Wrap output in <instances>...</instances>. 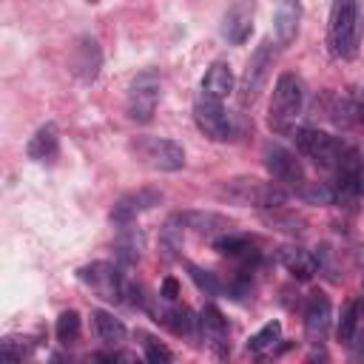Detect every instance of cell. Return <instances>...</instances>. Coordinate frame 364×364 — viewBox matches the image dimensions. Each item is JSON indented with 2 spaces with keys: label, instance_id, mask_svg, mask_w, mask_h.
I'll list each match as a JSON object with an SVG mask.
<instances>
[{
  "label": "cell",
  "instance_id": "cell-1",
  "mask_svg": "<svg viewBox=\"0 0 364 364\" xmlns=\"http://www.w3.org/2000/svg\"><path fill=\"white\" fill-rule=\"evenodd\" d=\"M304 105V82L301 77H296L293 71L279 74L276 85H273V100L267 108V125L276 134H290L299 114Z\"/></svg>",
  "mask_w": 364,
  "mask_h": 364
},
{
  "label": "cell",
  "instance_id": "cell-2",
  "mask_svg": "<svg viewBox=\"0 0 364 364\" xmlns=\"http://www.w3.org/2000/svg\"><path fill=\"white\" fill-rule=\"evenodd\" d=\"M358 3L355 0H333L330 23H327V46L338 60H350L358 48Z\"/></svg>",
  "mask_w": 364,
  "mask_h": 364
},
{
  "label": "cell",
  "instance_id": "cell-3",
  "mask_svg": "<svg viewBox=\"0 0 364 364\" xmlns=\"http://www.w3.org/2000/svg\"><path fill=\"white\" fill-rule=\"evenodd\" d=\"M219 196L233 205H253L262 210L282 208L287 202V191L279 182H259V179H230L219 188Z\"/></svg>",
  "mask_w": 364,
  "mask_h": 364
},
{
  "label": "cell",
  "instance_id": "cell-4",
  "mask_svg": "<svg viewBox=\"0 0 364 364\" xmlns=\"http://www.w3.org/2000/svg\"><path fill=\"white\" fill-rule=\"evenodd\" d=\"M293 142H296V151L304 159H310L316 168L330 171V173L336 171V165L341 162L344 148H347V142H341L338 136H330V134H324L318 128H296L293 131Z\"/></svg>",
  "mask_w": 364,
  "mask_h": 364
},
{
  "label": "cell",
  "instance_id": "cell-5",
  "mask_svg": "<svg viewBox=\"0 0 364 364\" xmlns=\"http://www.w3.org/2000/svg\"><path fill=\"white\" fill-rule=\"evenodd\" d=\"M128 148L136 156V162L151 168V171L173 173V171L185 168V148L179 142H173V139H165V136H136V139H131Z\"/></svg>",
  "mask_w": 364,
  "mask_h": 364
},
{
  "label": "cell",
  "instance_id": "cell-6",
  "mask_svg": "<svg viewBox=\"0 0 364 364\" xmlns=\"http://www.w3.org/2000/svg\"><path fill=\"white\" fill-rule=\"evenodd\" d=\"M156 105H159V71L145 68L128 85V100H125L128 119L139 122V125H148L156 114Z\"/></svg>",
  "mask_w": 364,
  "mask_h": 364
},
{
  "label": "cell",
  "instance_id": "cell-7",
  "mask_svg": "<svg viewBox=\"0 0 364 364\" xmlns=\"http://www.w3.org/2000/svg\"><path fill=\"white\" fill-rule=\"evenodd\" d=\"M77 276H80V282H82L85 287H91L102 301H111V304L125 301L128 279L122 276V270H119L117 264H111V262H91V264L80 267Z\"/></svg>",
  "mask_w": 364,
  "mask_h": 364
},
{
  "label": "cell",
  "instance_id": "cell-8",
  "mask_svg": "<svg viewBox=\"0 0 364 364\" xmlns=\"http://www.w3.org/2000/svg\"><path fill=\"white\" fill-rule=\"evenodd\" d=\"M270 65H273V46L270 40H262L256 46V51L250 54L247 65H245V74H242V82H239V105L247 108L259 100L262 88H264V80L270 74Z\"/></svg>",
  "mask_w": 364,
  "mask_h": 364
},
{
  "label": "cell",
  "instance_id": "cell-9",
  "mask_svg": "<svg viewBox=\"0 0 364 364\" xmlns=\"http://www.w3.org/2000/svg\"><path fill=\"white\" fill-rule=\"evenodd\" d=\"M330 185L336 191V202H341V205H353L361 196V191H364V171H361V154L353 145L344 148V156L336 165Z\"/></svg>",
  "mask_w": 364,
  "mask_h": 364
},
{
  "label": "cell",
  "instance_id": "cell-10",
  "mask_svg": "<svg viewBox=\"0 0 364 364\" xmlns=\"http://www.w3.org/2000/svg\"><path fill=\"white\" fill-rule=\"evenodd\" d=\"M264 168L270 171V176L279 182V185H284V188H293V191H301L304 188V165H301V159L293 154V151H287L284 145H276V142H267L264 145Z\"/></svg>",
  "mask_w": 364,
  "mask_h": 364
},
{
  "label": "cell",
  "instance_id": "cell-11",
  "mask_svg": "<svg viewBox=\"0 0 364 364\" xmlns=\"http://www.w3.org/2000/svg\"><path fill=\"white\" fill-rule=\"evenodd\" d=\"M193 119H196V128L213 142H225L230 136V119L222 108V100H213V97L202 94L193 102Z\"/></svg>",
  "mask_w": 364,
  "mask_h": 364
},
{
  "label": "cell",
  "instance_id": "cell-12",
  "mask_svg": "<svg viewBox=\"0 0 364 364\" xmlns=\"http://www.w3.org/2000/svg\"><path fill=\"white\" fill-rule=\"evenodd\" d=\"M162 202V191L156 188H136V191H128L125 196H119L111 208V222L114 225H131L136 216H142L145 210L156 208Z\"/></svg>",
  "mask_w": 364,
  "mask_h": 364
},
{
  "label": "cell",
  "instance_id": "cell-13",
  "mask_svg": "<svg viewBox=\"0 0 364 364\" xmlns=\"http://www.w3.org/2000/svg\"><path fill=\"white\" fill-rule=\"evenodd\" d=\"M330 318H333V307H330L327 293H321V290L310 293L307 304H304V336L313 347H321L327 341Z\"/></svg>",
  "mask_w": 364,
  "mask_h": 364
},
{
  "label": "cell",
  "instance_id": "cell-14",
  "mask_svg": "<svg viewBox=\"0 0 364 364\" xmlns=\"http://www.w3.org/2000/svg\"><path fill=\"white\" fill-rule=\"evenodd\" d=\"M68 68L77 80L82 82H94L100 68H102V51H100V43L94 37H80L74 46H71V57H68Z\"/></svg>",
  "mask_w": 364,
  "mask_h": 364
},
{
  "label": "cell",
  "instance_id": "cell-15",
  "mask_svg": "<svg viewBox=\"0 0 364 364\" xmlns=\"http://www.w3.org/2000/svg\"><path fill=\"white\" fill-rule=\"evenodd\" d=\"M199 336L216 355H228V350H230V344H228V318L222 316V310L216 304H205L202 307V313H199Z\"/></svg>",
  "mask_w": 364,
  "mask_h": 364
},
{
  "label": "cell",
  "instance_id": "cell-16",
  "mask_svg": "<svg viewBox=\"0 0 364 364\" xmlns=\"http://www.w3.org/2000/svg\"><path fill=\"white\" fill-rule=\"evenodd\" d=\"M301 0H273V34L279 46H290L299 34Z\"/></svg>",
  "mask_w": 364,
  "mask_h": 364
},
{
  "label": "cell",
  "instance_id": "cell-17",
  "mask_svg": "<svg viewBox=\"0 0 364 364\" xmlns=\"http://www.w3.org/2000/svg\"><path fill=\"white\" fill-rule=\"evenodd\" d=\"M276 259H279V264H282L290 276H296L299 282L313 279L316 270H318V256L310 253L307 247H299V245H284V247H279Z\"/></svg>",
  "mask_w": 364,
  "mask_h": 364
},
{
  "label": "cell",
  "instance_id": "cell-18",
  "mask_svg": "<svg viewBox=\"0 0 364 364\" xmlns=\"http://www.w3.org/2000/svg\"><path fill=\"white\" fill-rule=\"evenodd\" d=\"M26 154H28V159H34V162H54L57 159V154H60V131H57V125L54 122H46V125H40L37 131H34V136L28 139V145H26Z\"/></svg>",
  "mask_w": 364,
  "mask_h": 364
},
{
  "label": "cell",
  "instance_id": "cell-19",
  "mask_svg": "<svg viewBox=\"0 0 364 364\" xmlns=\"http://www.w3.org/2000/svg\"><path fill=\"white\" fill-rule=\"evenodd\" d=\"M250 28H253V0H233L225 14V37L233 46H239L247 40Z\"/></svg>",
  "mask_w": 364,
  "mask_h": 364
},
{
  "label": "cell",
  "instance_id": "cell-20",
  "mask_svg": "<svg viewBox=\"0 0 364 364\" xmlns=\"http://www.w3.org/2000/svg\"><path fill=\"white\" fill-rule=\"evenodd\" d=\"M156 321H162L165 327H171L176 336H193V330L199 327V318H193V313L185 304H162L154 310Z\"/></svg>",
  "mask_w": 364,
  "mask_h": 364
},
{
  "label": "cell",
  "instance_id": "cell-21",
  "mask_svg": "<svg viewBox=\"0 0 364 364\" xmlns=\"http://www.w3.org/2000/svg\"><path fill=\"white\" fill-rule=\"evenodd\" d=\"M185 222H188V230L199 233V236H208V239H216L222 233H230V219L219 216V213H210V210H191L185 213Z\"/></svg>",
  "mask_w": 364,
  "mask_h": 364
},
{
  "label": "cell",
  "instance_id": "cell-22",
  "mask_svg": "<svg viewBox=\"0 0 364 364\" xmlns=\"http://www.w3.org/2000/svg\"><path fill=\"white\" fill-rule=\"evenodd\" d=\"M233 91V71L228 63H213L202 77V94L213 100H225Z\"/></svg>",
  "mask_w": 364,
  "mask_h": 364
},
{
  "label": "cell",
  "instance_id": "cell-23",
  "mask_svg": "<svg viewBox=\"0 0 364 364\" xmlns=\"http://www.w3.org/2000/svg\"><path fill=\"white\" fill-rule=\"evenodd\" d=\"M114 256H117V262H119L122 267L136 264L139 256H142V233H139L136 228L122 225L119 236L114 239Z\"/></svg>",
  "mask_w": 364,
  "mask_h": 364
},
{
  "label": "cell",
  "instance_id": "cell-24",
  "mask_svg": "<svg viewBox=\"0 0 364 364\" xmlns=\"http://www.w3.org/2000/svg\"><path fill=\"white\" fill-rule=\"evenodd\" d=\"M91 327H94L97 338H100L102 344H108V347L122 344L125 336H128L125 324H122L119 318H114L111 313H105V310H91Z\"/></svg>",
  "mask_w": 364,
  "mask_h": 364
},
{
  "label": "cell",
  "instance_id": "cell-25",
  "mask_svg": "<svg viewBox=\"0 0 364 364\" xmlns=\"http://www.w3.org/2000/svg\"><path fill=\"white\" fill-rule=\"evenodd\" d=\"M185 228H188L185 213H173V216H168V222L162 225L159 247H162V253H165L168 259H176V256H179V250H182V239H185Z\"/></svg>",
  "mask_w": 364,
  "mask_h": 364
},
{
  "label": "cell",
  "instance_id": "cell-26",
  "mask_svg": "<svg viewBox=\"0 0 364 364\" xmlns=\"http://www.w3.org/2000/svg\"><path fill=\"white\" fill-rule=\"evenodd\" d=\"M213 250L222 253V256H233V259H256L259 250H253V242L247 236H239V233H222L213 239Z\"/></svg>",
  "mask_w": 364,
  "mask_h": 364
},
{
  "label": "cell",
  "instance_id": "cell-27",
  "mask_svg": "<svg viewBox=\"0 0 364 364\" xmlns=\"http://www.w3.org/2000/svg\"><path fill=\"white\" fill-rule=\"evenodd\" d=\"M264 222L267 225H273L276 230H284V233H290V236H301L304 230H307V222H304V216H299V213H293V210H287L284 205L282 208H273V210H264Z\"/></svg>",
  "mask_w": 364,
  "mask_h": 364
},
{
  "label": "cell",
  "instance_id": "cell-28",
  "mask_svg": "<svg viewBox=\"0 0 364 364\" xmlns=\"http://www.w3.org/2000/svg\"><path fill=\"white\" fill-rule=\"evenodd\" d=\"M358 301H347L341 307V316H338V324H336V336L341 344H353L355 341V333H358Z\"/></svg>",
  "mask_w": 364,
  "mask_h": 364
},
{
  "label": "cell",
  "instance_id": "cell-29",
  "mask_svg": "<svg viewBox=\"0 0 364 364\" xmlns=\"http://www.w3.org/2000/svg\"><path fill=\"white\" fill-rule=\"evenodd\" d=\"M136 338H139V347H142V353H145V361H151V364H171V361H173V353H171L159 338H154L151 333L139 330Z\"/></svg>",
  "mask_w": 364,
  "mask_h": 364
},
{
  "label": "cell",
  "instance_id": "cell-30",
  "mask_svg": "<svg viewBox=\"0 0 364 364\" xmlns=\"http://www.w3.org/2000/svg\"><path fill=\"white\" fill-rule=\"evenodd\" d=\"M299 196L310 205H336V191L330 182H304Z\"/></svg>",
  "mask_w": 364,
  "mask_h": 364
},
{
  "label": "cell",
  "instance_id": "cell-31",
  "mask_svg": "<svg viewBox=\"0 0 364 364\" xmlns=\"http://www.w3.org/2000/svg\"><path fill=\"white\" fill-rule=\"evenodd\" d=\"M279 336H282V324H279V321H267L259 333H253V336L247 338V350H250V353H262V350L273 347V344L279 341Z\"/></svg>",
  "mask_w": 364,
  "mask_h": 364
},
{
  "label": "cell",
  "instance_id": "cell-32",
  "mask_svg": "<svg viewBox=\"0 0 364 364\" xmlns=\"http://www.w3.org/2000/svg\"><path fill=\"white\" fill-rule=\"evenodd\" d=\"M185 267H188L191 282H193L205 296H216V293L222 290V284H219L216 273H210V270H205V267H199V264H185Z\"/></svg>",
  "mask_w": 364,
  "mask_h": 364
},
{
  "label": "cell",
  "instance_id": "cell-33",
  "mask_svg": "<svg viewBox=\"0 0 364 364\" xmlns=\"http://www.w3.org/2000/svg\"><path fill=\"white\" fill-rule=\"evenodd\" d=\"M54 333H57V338H60L63 344L77 341V336H80V313H77V310L60 313V318H57V324H54Z\"/></svg>",
  "mask_w": 364,
  "mask_h": 364
},
{
  "label": "cell",
  "instance_id": "cell-34",
  "mask_svg": "<svg viewBox=\"0 0 364 364\" xmlns=\"http://www.w3.org/2000/svg\"><path fill=\"white\" fill-rule=\"evenodd\" d=\"M159 296H162L165 301H176V296H179V284H176L173 276L162 279V290H159Z\"/></svg>",
  "mask_w": 364,
  "mask_h": 364
},
{
  "label": "cell",
  "instance_id": "cell-35",
  "mask_svg": "<svg viewBox=\"0 0 364 364\" xmlns=\"http://www.w3.org/2000/svg\"><path fill=\"white\" fill-rule=\"evenodd\" d=\"M350 347H353V344H350ZM353 355H355V358H364V338H361L358 347H353Z\"/></svg>",
  "mask_w": 364,
  "mask_h": 364
},
{
  "label": "cell",
  "instance_id": "cell-36",
  "mask_svg": "<svg viewBox=\"0 0 364 364\" xmlns=\"http://www.w3.org/2000/svg\"><path fill=\"white\" fill-rule=\"evenodd\" d=\"M88 3H97V0H88Z\"/></svg>",
  "mask_w": 364,
  "mask_h": 364
}]
</instances>
